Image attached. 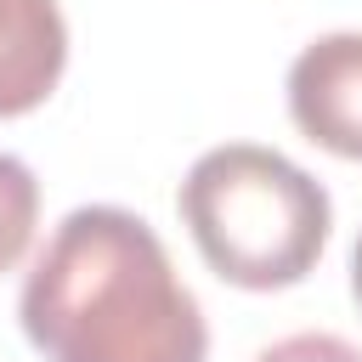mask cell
Returning <instances> with one entry per match:
<instances>
[{
    "mask_svg": "<svg viewBox=\"0 0 362 362\" xmlns=\"http://www.w3.org/2000/svg\"><path fill=\"white\" fill-rule=\"evenodd\" d=\"M288 119L322 153L362 164V34H322L288 62Z\"/></svg>",
    "mask_w": 362,
    "mask_h": 362,
    "instance_id": "cell-3",
    "label": "cell"
},
{
    "mask_svg": "<svg viewBox=\"0 0 362 362\" xmlns=\"http://www.w3.org/2000/svg\"><path fill=\"white\" fill-rule=\"evenodd\" d=\"M45 362H204L209 322L175 277L158 232L119 204L68 209L34 255L17 300Z\"/></svg>",
    "mask_w": 362,
    "mask_h": 362,
    "instance_id": "cell-1",
    "label": "cell"
},
{
    "mask_svg": "<svg viewBox=\"0 0 362 362\" xmlns=\"http://www.w3.org/2000/svg\"><path fill=\"white\" fill-rule=\"evenodd\" d=\"M204 266L249 294L294 288L317 272L334 204L317 175L260 141L209 147L175 198Z\"/></svg>",
    "mask_w": 362,
    "mask_h": 362,
    "instance_id": "cell-2",
    "label": "cell"
},
{
    "mask_svg": "<svg viewBox=\"0 0 362 362\" xmlns=\"http://www.w3.org/2000/svg\"><path fill=\"white\" fill-rule=\"evenodd\" d=\"M255 362H362V345H351L345 334H288Z\"/></svg>",
    "mask_w": 362,
    "mask_h": 362,
    "instance_id": "cell-6",
    "label": "cell"
},
{
    "mask_svg": "<svg viewBox=\"0 0 362 362\" xmlns=\"http://www.w3.org/2000/svg\"><path fill=\"white\" fill-rule=\"evenodd\" d=\"M68 68V23L57 0H0V119L51 102Z\"/></svg>",
    "mask_w": 362,
    "mask_h": 362,
    "instance_id": "cell-4",
    "label": "cell"
},
{
    "mask_svg": "<svg viewBox=\"0 0 362 362\" xmlns=\"http://www.w3.org/2000/svg\"><path fill=\"white\" fill-rule=\"evenodd\" d=\"M34 226H40V181L23 158L0 153V277L11 266H23Z\"/></svg>",
    "mask_w": 362,
    "mask_h": 362,
    "instance_id": "cell-5",
    "label": "cell"
},
{
    "mask_svg": "<svg viewBox=\"0 0 362 362\" xmlns=\"http://www.w3.org/2000/svg\"><path fill=\"white\" fill-rule=\"evenodd\" d=\"M351 300H356V311H362V232H356V243H351Z\"/></svg>",
    "mask_w": 362,
    "mask_h": 362,
    "instance_id": "cell-7",
    "label": "cell"
}]
</instances>
